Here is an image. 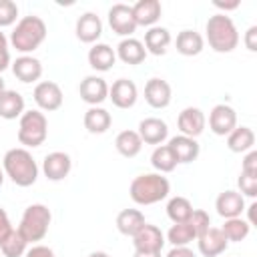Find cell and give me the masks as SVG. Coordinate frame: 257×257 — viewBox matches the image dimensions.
I'll use <instances>...</instances> for the list:
<instances>
[{"label":"cell","instance_id":"obj_1","mask_svg":"<svg viewBox=\"0 0 257 257\" xmlns=\"http://www.w3.org/2000/svg\"><path fill=\"white\" fill-rule=\"evenodd\" d=\"M169 189L171 185L167 177H163L161 173H147L133 179L128 193L137 205H153L163 201L169 195Z\"/></svg>","mask_w":257,"mask_h":257},{"label":"cell","instance_id":"obj_2","mask_svg":"<svg viewBox=\"0 0 257 257\" xmlns=\"http://www.w3.org/2000/svg\"><path fill=\"white\" fill-rule=\"evenodd\" d=\"M4 171L18 187H30L38 177V165L26 149H10L4 155Z\"/></svg>","mask_w":257,"mask_h":257},{"label":"cell","instance_id":"obj_3","mask_svg":"<svg viewBox=\"0 0 257 257\" xmlns=\"http://www.w3.org/2000/svg\"><path fill=\"white\" fill-rule=\"evenodd\" d=\"M46 38V24L40 16H24L18 20L16 28L10 34V42L18 52L36 50Z\"/></svg>","mask_w":257,"mask_h":257},{"label":"cell","instance_id":"obj_4","mask_svg":"<svg viewBox=\"0 0 257 257\" xmlns=\"http://www.w3.org/2000/svg\"><path fill=\"white\" fill-rule=\"evenodd\" d=\"M207 40L215 52H233L239 44V32L227 14H213L207 20Z\"/></svg>","mask_w":257,"mask_h":257},{"label":"cell","instance_id":"obj_5","mask_svg":"<svg viewBox=\"0 0 257 257\" xmlns=\"http://www.w3.org/2000/svg\"><path fill=\"white\" fill-rule=\"evenodd\" d=\"M50 209L42 203H34L30 207H26L22 219H20V225H18V231L22 233V237L28 241V243H34V241H40L44 239V235L48 233V225H50Z\"/></svg>","mask_w":257,"mask_h":257},{"label":"cell","instance_id":"obj_6","mask_svg":"<svg viewBox=\"0 0 257 257\" xmlns=\"http://www.w3.org/2000/svg\"><path fill=\"white\" fill-rule=\"evenodd\" d=\"M48 122L40 110H26L20 116L18 124V141L26 147H40L46 141Z\"/></svg>","mask_w":257,"mask_h":257},{"label":"cell","instance_id":"obj_7","mask_svg":"<svg viewBox=\"0 0 257 257\" xmlns=\"http://www.w3.org/2000/svg\"><path fill=\"white\" fill-rule=\"evenodd\" d=\"M135 251H147V253H161L165 245V235L157 225L145 223L139 233L133 235Z\"/></svg>","mask_w":257,"mask_h":257},{"label":"cell","instance_id":"obj_8","mask_svg":"<svg viewBox=\"0 0 257 257\" xmlns=\"http://www.w3.org/2000/svg\"><path fill=\"white\" fill-rule=\"evenodd\" d=\"M108 24L112 28V32L120 34V36H128L135 32L137 28V22H135V16H133V8L118 2V4H112L110 10H108Z\"/></svg>","mask_w":257,"mask_h":257},{"label":"cell","instance_id":"obj_9","mask_svg":"<svg viewBox=\"0 0 257 257\" xmlns=\"http://www.w3.org/2000/svg\"><path fill=\"white\" fill-rule=\"evenodd\" d=\"M34 102L42 110H56L62 106V90L52 80H42L34 86Z\"/></svg>","mask_w":257,"mask_h":257},{"label":"cell","instance_id":"obj_10","mask_svg":"<svg viewBox=\"0 0 257 257\" xmlns=\"http://www.w3.org/2000/svg\"><path fill=\"white\" fill-rule=\"evenodd\" d=\"M209 126L215 135L225 137L237 126V112L229 104H215L209 114Z\"/></svg>","mask_w":257,"mask_h":257},{"label":"cell","instance_id":"obj_11","mask_svg":"<svg viewBox=\"0 0 257 257\" xmlns=\"http://www.w3.org/2000/svg\"><path fill=\"white\" fill-rule=\"evenodd\" d=\"M177 124H179L181 135L195 139V137H199V135L205 131L207 118H205V114H203L201 108H197V106H187V108H183V110L179 112Z\"/></svg>","mask_w":257,"mask_h":257},{"label":"cell","instance_id":"obj_12","mask_svg":"<svg viewBox=\"0 0 257 257\" xmlns=\"http://www.w3.org/2000/svg\"><path fill=\"white\" fill-rule=\"evenodd\" d=\"M227 237L223 235V231L219 227H209L205 229L199 237H197V245H199V251L205 255V257H217L221 255L225 249H227Z\"/></svg>","mask_w":257,"mask_h":257},{"label":"cell","instance_id":"obj_13","mask_svg":"<svg viewBox=\"0 0 257 257\" xmlns=\"http://www.w3.org/2000/svg\"><path fill=\"white\" fill-rule=\"evenodd\" d=\"M108 96L114 106L118 108H131L137 102V84L128 78H118L108 88Z\"/></svg>","mask_w":257,"mask_h":257},{"label":"cell","instance_id":"obj_14","mask_svg":"<svg viewBox=\"0 0 257 257\" xmlns=\"http://www.w3.org/2000/svg\"><path fill=\"white\" fill-rule=\"evenodd\" d=\"M78 92H80V98L92 106L100 104L106 96H108V84L104 82V78L100 76H86L80 86H78Z\"/></svg>","mask_w":257,"mask_h":257},{"label":"cell","instance_id":"obj_15","mask_svg":"<svg viewBox=\"0 0 257 257\" xmlns=\"http://www.w3.org/2000/svg\"><path fill=\"white\" fill-rule=\"evenodd\" d=\"M145 100L153 108H165L171 102V84L163 78H151L145 84Z\"/></svg>","mask_w":257,"mask_h":257},{"label":"cell","instance_id":"obj_16","mask_svg":"<svg viewBox=\"0 0 257 257\" xmlns=\"http://www.w3.org/2000/svg\"><path fill=\"white\" fill-rule=\"evenodd\" d=\"M167 135H169L167 122L157 116H149L139 122V137L147 145H161L167 139Z\"/></svg>","mask_w":257,"mask_h":257},{"label":"cell","instance_id":"obj_17","mask_svg":"<svg viewBox=\"0 0 257 257\" xmlns=\"http://www.w3.org/2000/svg\"><path fill=\"white\" fill-rule=\"evenodd\" d=\"M70 157L66 153H60V151H54L50 155L44 157V163H42V171L46 175V179L50 181H62L68 173H70Z\"/></svg>","mask_w":257,"mask_h":257},{"label":"cell","instance_id":"obj_18","mask_svg":"<svg viewBox=\"0 0 257 257\" xmlns=\"http://www.w3.org/2000/svg\"><path fill=\"white\" fill-rule=\"evenodd\" d=\"M215 207H217V213L225 219H233V217H241L243 209H245V199L241 193L237 191H225L217 197L215 201Z\"/></svg>","mask_w":257,"mask_h":257},{"label":"cell","instance_id":"obj_19","mask_svg":"<svg viewBox=\"0 0 257 257\" xmlns=\"http://www.w3.org/2000/svg\"><path fill=\"white\" fill-rule=\"evenodd\" d=\"M169 149L173 151L177 163H193L199 157V143L185 135L173 137L169 141Z\"/></svg>","mask_w":257,"mask_h":257},{"label":"cell","instance_id":"obj_20","mask_svg":"<svg viewBox=\"0 0 257 257\" xmlns=\"http://www.w3.org/2000/svg\"><path fill=\"white\" fill-rule=\"evenodd\" d=\"M12 72L20 82H34L42 74V64L34 56H18L12 64Z\"/></svg>","mask_w":257,"mask_h":257},{"label":"cell","instance_id":"obj_21","mask_svg":"<svg viewBox=\"0 0 257 257\" xmlns=\"http://www.w3.org/2000/svg\"><path fill=\"white\" fill-rule=\"evenodd\" d=\"M102 34V22L94 12H84L76 20V36L80 42H94Z\"/></svg>","mask_w":257,"mask_h":257},{"label":"cell","instance_id":"obj_22","mask_svg":"<svg viewBox=\"0 0 257 257\" xmlns=\"http://www.w3.org/2000/svg\"><path fill=\"white\" fill-rule=\"evenodd\" d=\"M131 8H133L137 26H153L161 18V2L159 0H139Z\"/></svg>","mask_w":257,"mask_h":257},{"label":"cell","instance_id":"obj_23","mask_svg":"<svg viewBox=\"0 0 257 257\" xmlns=\"http://www.w3.org/2000/svg\"><path fill=\"white\" fill-rule=\"evenodd\" d=\"M116 56L126 64H141L147 56V50L145 44L139 42L137 38H124L116 46Z\"/></svg>","mask_w":257,"mask_h":257},{"label":"cell","instance_id":"obj_24","mask_svg":"<svg viewBox=\"0 0 257 257\" xmlns=\"http://www.w3.org/2000/svg\"><path fill=\"white\" fill-rule=\"evenodd\" d=\"M145 215L139 211V209H122L118 215H116V229L122 233V235H135L143 229L145 225Z\"/></svg>","mask_w":257,"mask_h":257},{"label":"cell","instance_id":"obj_25","mask_svg":"<svg viewBox=\"0 0 257 257\" xmlns=\"http://www.w3.org/2000/svg\"><path fill=\"white\" fill-rule=\"evenodd\" d=\"M171 44V34L167 28L163 26H153L145 32V50H149L151 54H165L167 46Z\"/></svg>","mask_w":257,"mask_h":257},{"label":"cell","instance_id":"obj_26","mask_svg":"<svg viewBox=\"0 0 257 257\" xmlns=\"http://www.w3.org/2000/svg\"><path fill=\"white\" fill-rule=\"evenodd\" d=\"M24 112V98L16 90H4L0 94V116L6 120H12L16 116H22Z\"/></svg>","mask_w":257,"mask_h":257},{"label":"cell","instance_id":"obj_27","mask_svg":"<svg viewBox=\"0 0 257 257\" xmlns=\"http://www.w3.org/2000/svg\"><path fill=\"white\" fill-rule=\"evenodd\" d=\"M116 60V52L108 46V44H94L90 50H88V64L94 68V70H108L112 68Z\"/></svg>","mask_w":257,"mask_h":257},{"label":"cell","instance_id":"obj_28","mask_svg":"<svg viewBox=\"0 0 257 257\" xmlns=\"http://www.w3.org/2000/svg\"><path fill=\"white\" fill-rule=\"evenodd\" d=\"M112 118H110V112L100 108V106H90L86 112H84V126L88 133L92 135H100V133H106L108 126H110Z\"/></svg>","mask_w":257,"mask_h":257},{"label":"cell","instance_id":"obj_29","mask_svg":"<svg viewBox=\"0 0 257 257\" xmlns=\"http://www.w3.org/2000/svg\"><path fill=\"white\" fill-rule=\"evenodd\" d=\"M255 145V133L249 126H235L229 135H227V147L233 153H245L251 151Z\"/></svg>","mask_w":257,"mask_h":257},{"label":"cell","instance_id":"obj_30","mask_svg":"<svg viewBox=\"0 0 257 257\" xmlns=\"http://www.w3.org/2000/svg\"><path fill=\"white\" fill-rule=\"evenodd\" d=\"M114 147L116 151L122 155V157H137L143 149V141L139 137L137 131H122L116 135V141H114Z\"/></svg>","mask_w":257,"mask_h":257},{"label":"cell","instance_id":"obj_31","mask_svg":"<svg viewBox=\"0 0 257 257\" xmlns=\"http://www.w3.org/2000/svg\"><path fill=\"white\" fill-rule=\"evenodd\" d=\"M203 36L195 30H181L177 34V50L185 56H195L203 50Z\"/></svg>","mask_w":257,"mask_h":257},{"label":"cell","instance_id":"obj_32","mask_svg":"<svg viewBox=\"0 0 257 257\" xmlns=\"http://www.w3.org/2000/svg\"><path fill=\"white\" fill-rule=\"evenodd\" d=\"M26 245H28V241L22 237V233L18 229H12L8 233V237L2 241L0 249H2L4 257H22L26 253Z\"/></svg>","mask_w":257,"mask_h":257},{"label":"cell","instance_id":"obj_33","mask_svg":"<svg viewBox=\"0 0 257 257\" xmlns=\"http://www.w3.org/2000/svg\"><path fill=\"white\" fill-rule=\"evenodd\" d=\"M151 163L159 173H171L177 167V159L173 155V151L169 149V145H161L153 151L151 155Z\"/></svg>","mask_w":257,"mask_h":257},{"label":"cell","instance_id":"obj_34","mask_svg":"<svg viewBox=\"0 0 257 257\" xmlns=\"http://www.w3.org/2000/svg\"><path fill=\"white\" fill-rule=\"evenodd\" d=\"M191 213H193V205L185 197H173L169 201V205H167V215H169V219L173 223H185V221H189Z\"/></svg>","mask_w":257,"mask_h":257},{"label":"cell","instance_id":"obj_35","mask_svg":"<svg viewBox=\"0 0 257 257\" xmlns=\"http://www.w3.org/2000/svg\"><path fill=\"white\" fill-rule=\"evenodd\" d=\"M249 229H251V225L241 217L225 219V225L221 227V231L227 237V241H243L249 235Z\"/></svg>","mask_w":257,"mask_h":257},{"label":"cell","instance_id":"obj_36","mask_svg":"<svg viewBox=\"0 0 257 257\" xmlns=\"http://www.w3.org/2000/svg\"><path fill=\"white\" fill-rule=\"evenodd\" d=\"M167 239H169L175 247H187L193 239H197V235H195L193 227L189 225V221H185V223H175V225L169 229Z\"/></svg>","mask_w":257,"mask_h":257},{"label":"cell","instance_id":"obj_37","mask_svg":"<svg viewBox=\"0 0 257 257\" xmlns=\"http://www.w3.org/2000/svg\"><path fill=\"white\" fill-rule=\"evenodd\" d=\"M189 225L193 227L195 235L199 237L205 229L211 227V217H209V213L203 211V209H193V213H191V217H189Z\"/></svg>","mask_w":257,"mask_h":257},{"label":"cell","instance_id":"obj_38","mask_svg":"<svg viewBox=\"0 0 257 257\" xmlns=\"http://www.w3.org/2000/svg\"><path fill=\"white\" fill-rule=\"evenodd\" d=\"M237 183H239V189H241L243 195H247L251 199L257 195V173H243L241 171Z\"/></svg>","mask_w":257,"mask_h":257},{"label":"cell","instance_id":"obj_39","mask_svg":"<svg viewBox=\"0 0 257 257\" xmlns=\"http://www.w3.org/2000/svg\"><path fill=\"white\" fill-rule=\"evenodd\" d=\"M18 16V6L12 0H0V26H10Z\"/></svg>","mask_w":257,"mask_h":257},{"label":"cell","instance_id":"obj_40","mask_svg":"<svg viewBox=\"0 0 257 257\" xmlns=\"http://www.w3.org/2000/svg\"><path fill=\"white\" fill-rule=\"evenodd\" d=\"M12 231V225H10V219H8V215H6V211L0 207V245H2V241L8 237V233Z\"/></svg>","mask_w":257,"mask_h":257},{"label":"cell","instance_id":"obj_41","mask_svg":"<svg viewBox=\"0 0 257 257\" xmlns=\"http://www.w3.org/2000/svg\"><path fill=\"white\" fill-rule=\"evenodd\" d=\"M26 257H54V251L46 245H34L32 249L26 251Z\"/></svg>","mask_w":257,"mask_h":257},{"label":"cell","instance_id":"obj_42","mask_svg":"<svg viewBox=\"0 0 257 257\" xmlns=\"http://www.w3.org/2000/svg\"><path fill=\"white\" fill-rule=\"evenodd\" d=\"M243 173H257V153L251 151L245 159H243V167H241Z\"/></svg>","mask_w":257,"mask_h":257},{"label":"cell","instance_id":"obj_43","mask_svg":"<svg viewBox=\"0 0 257 257\" xmlns=\"http://www.w3.org/2000/svg\"><path fill=\"white\" fill-rule=\"evenodd\" d=\"M257 26H249V30L245 32V46L251 50V52H255L257 50Z\"/></svg>","mask_w":257,"mask_h":257},{"label":"cell","instance_id":"obj_44","mask_svg":"<svg viewBox=\"0 0 257 257\" xmlns=\"http://www.w3.org/2000/svg\"><path fill=\"white\" fill-rule=\"evenodd\" d=\"M167 257H195V253L189 249V247H173Z\"/></svg>","mask_w":257,"mask_h":257},{"label":"cell","instance_id":"obj_45","mask_svg":"<svg viewBox=\"0 0 257 257\" xmlns=\"http://www.w3.org/2000/svg\"><path fill=\"white\" fill-rule=\"evenodd\" d=\"M8 64H10V52L8 50H0V72L6 70Z\"/></svg>","mask_w":257,"mask_h":257},{"label":"cell","instance_id":"obj_46","mask_svg":"<svg viewBox=\"0 0 257 257\" xmlns=\"http://www.w3.org/2000/svg\"><path fill=\"white\" fill-rule=\"evenodd\" d=\"M215 6H217V8H223V10H233V8H237V6H239V2L235 0V2H231V4H225V2H219V0H217V2H215Z\"/></svg>","mask_w":257,"mask_h":257},{"label":"cell","instance_id":"obj_47","mask_svg":"<svg viewBox=\"0 0 257 257\" xmlns=\"http://www.w3.org/2000/svg\"><path fill=\"white\" fill-rule=\"evenodd\" d=\"M133 257H161V253H147V251H135Z\"/></svg>","mask_w":257,"mask_h":257},{"label":"cell","instance_id":"obj_48","mask_svg":"<svg viewBox=\"0 0 257 257\" xmlns=\"http://www.w3.org/2000/svg\"><path fill=\"white\" fill-rule=\"evenodd\" d=\"M6 46H8V40H6V36H4V32H0V50H8Z\"/></svg>","mask_w":257,"mask_h":257},{"label":"cell","instance_id":"obj_49","mask_svg":"<svg viewBox=\"0 0 257 257\" xmlns=\"http://www.w3.org/2000/svg\"><path fill=\"white\" fill-rule=\"evenodd\" d=\"M88 257H110L108 253H104V251H94V253H90Z\"/></svg>","mask_w":257,"mask_h":257},{"label":"cell","instance_id":"obj_50","mask_svg":"<svg viewBox=\"0 0 257 257\" xmlns=\"http://www.w3.org/2000/svg\"><path fill=\"white\" fill-rule=\"evenodd\" d=\"M6 90V86H4V80H2V76H0V94Z\"/></svg>","mask_w":257,"mask_h":257},{"label":"cell","instance_id":"obj_51","mask_svg":"<svg viewBox=\"0 0 257 257\" xmlns=\"http://www.w3.org/2000/svg\"><path fill=\"white\" fill-rule=\"evenodd\" d=\"M2 183H4V171L0 169V185H2Z\"/></svg>","mask_w":257,"mask_h":257}]
</instances>
